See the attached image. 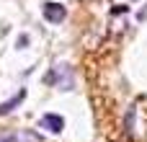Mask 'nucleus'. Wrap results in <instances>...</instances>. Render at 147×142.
Segmentation results:
<instances>
[{"label": "nucleus", "mask_w": 147, "mask_h": 142, "mask_svg": "<svg viewBox=\"0 0 147 142\" xmlns=\"http://www.w3.org/2000/svg\"><path fill=\"white\" fill-rule=\"evenodd\" d=\"M39 124H41V129H47V132H54V135H57V132H62L65 119H62V116H57V114H44Z\"/></svg>", "instance_id": "obj_1"}, {"label": "nucleus", "mask_w": 147, "mask_h": 142, "mask_svg": "<svg viewBox=\"0 0 147 142\" xmlns=\"http://www.w3.org/2000/svg\"><path fill=\"white\" fill-rule=\"evenodd\" d=\"M44 16H47V21L59 23V21H65V8L57 3H49V5H44Z\"/></svg>", "instance_id": "obj_2"}, {"label": "nucleus", "mask_w": 147, "mask_h": 142, "mask_svg": "<svg viewBox=\"0 0 147 142\" xmlns=\"http://www.w3.org/2000/svg\"><path fill=\"white\" fill-rule=\"evenodd\" d=\"M0 142H36V137L21 135V132H5V135H0Z\"/></svg>", "instance_id": "obj_3"}, {"label": "nucleus", "mask_w": 147, "mask_h": 142, "mask_svg": "<svg viewBox=\"0 0 147 142\" xmlns=\"http://www.w3.org/2000/svg\"><path fill=\"white\" fill-rule=\"evenodd\" d=\"M21 101H23V93H18V96H16L13 101H8V103H0V114H8V111H13V109H16Z\"/></svg>", "instance_id": "obj_4"}]
</instances>
